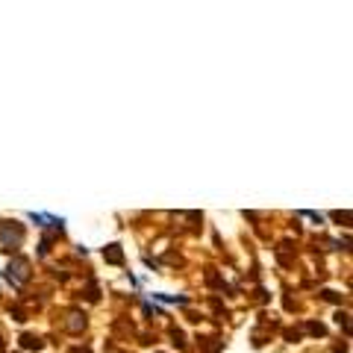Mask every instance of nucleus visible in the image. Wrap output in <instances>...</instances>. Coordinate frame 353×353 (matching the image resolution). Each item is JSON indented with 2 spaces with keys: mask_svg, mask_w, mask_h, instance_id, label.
Listing matches in <instances>:
<instances>
[{
  "mask_svg": "<svg viewBox=\"0 0 353 353\" xmlns=\"http://www.w3.org/2000/svg\"><path fill=\"white\" fill-rule=\"evenodd\" d=\"M9 280H15V283H27L30 280V262L27 259H15V262H9Z\"/></svg>",
  "mask_w": 353,
  "mask_h": 353,
  "instance_id": "1",
  "label": "nucleus"
},
{
  "mask_svg": "<svg viewBox=\"0 0 353 353\" xmlns=\"http://www.w3.org/2000/svg\"><path fill=\"white\" fill-rule=\"evenodd\" d=\"M0 241H3V245H21V241H24V230H21L18 224L12 227V224H3L0 227Z\"/></svg>",
  "mask_w": 353,
  "mask_h": 353,
  "instance_id": "2",
  "label": "nucleus"
},
{
  "mask_svg": "<svg viewBox=\"0 0 353 353\" xmlns=\"http://www.w3.org/2000/svg\"><path fill=\"white\" fill-rule=\"evenodd\" d=\"M103 256H106L109 262H121V259H124V253H121L118 245H109V250H103Z\"/></svg>",
  "mask_w": 353,
  "mask_h": 353,
  "instance_id": "3",
  "label": "nucleus"
},
{
  "mask_svg": "<svg viewBox=\"0 0 353 353\" xmlns=\"http://www.w3.org/2000/svg\"><path fill=\"white\" fill-rule=\"evenodd\" d=\"M68 318H71V321H68V330H71V333H77V330H83V327H85V321H80V315H77V312L68 315Z\"/></svg>",
  "mask_w": 353,
  "mask_h": 353,
  "instance_id": "4",
  "label": "nucleus"
},
{
  "mask_svg": "<svg viewBox=\"0 0 353 353\" xmlns=\"http://www.w3.org/2000/svg\"><path fill=\"white\" fill-rule=\"evenodd\" d=\"M24 347H36V350H39V347H41V341H39V339H32V336H27V339H24Z\"/></svg>",
  "mask_w": 353,
  "mask_h": 353,
  "instance_id": "5",
  "label": "nucleus"
}]
</instances>
